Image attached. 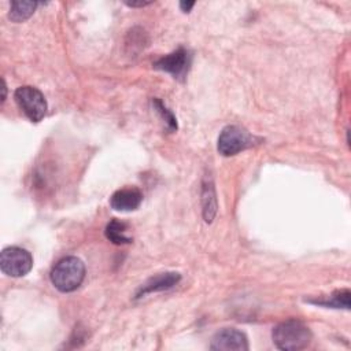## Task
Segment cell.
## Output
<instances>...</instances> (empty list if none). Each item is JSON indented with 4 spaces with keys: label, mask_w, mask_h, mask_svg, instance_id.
<instances>
[{
    "label": "cell",
    "mask_w": 351,
    "mask_h": 351,
    "mask_svg": "<svg viewBox=\"0 0 351 351\" xmlns=\"http://www.w3.org/2000/svg\"><path fill=\"white\" fill-rule=\"evenodd\" d=\"M51 282L60 292L75 291L85 278V265L77 256H64L51 270Z\"/></svg>",
    "instance_id": "cell-1"
},
{
    "label": "cell",
    "mask_w": 351,
    "mask_h": 351,
    "mask_svg": "<svg viewBox=\"0 0 351 351\" xmlns=\"http://www.w3.org/2000/svg\"><path fill=\"white\" fill-rule=\"evenodd\" d=\"M273 343L277 348L295 351L307 347L311 341V332L299 319H288L273 329Z\"/></svg>",
    "instance_id": "cell-2"
},
{
    "label": "cell",
    "mask_w": 351,
    "mask_h": 351,
    "mask_svg": "<svg viewBox=\"0 0 351 351\" xmlns=\"http://www.w3.org/2000/svg\"><path fill=\"white\" fill-rule=\"evenodd\" d=\"M255 144V137L251 136L247 130L229 125L222 129V132L218 136V152L223 156H232L239 154L240 151H244Z\"/></svg>",
    "instance_id": "cell-3"
},
{
    "label": "cell",
    "mask_w": 351,
    "mask_h": 351,
    "mask_svg": "<svg viewBox=\"0 0 351 351\" xmlns=\"http://www.w3.org/2000/svg\"><path fill=\"white\" fill-rule=\"evenodd\" d=\"M15 101L23 114L32 121L38 122L47 112V100L44 95L34 86H21L14 93Z\"/></svg>",
    "instance_id": "cell-4"
},
{
    "label": "cell",
    "mask_w": 351,
    "mask_h": 351,
    "mask_svg": "<svg viewBox=\"0 0 351 351\" xmlns=\"http://www.w3.org/2000/svg\"><path fill=\"white\" fill-rule=\"evenodd\" d=\"M33 267L30 252L21 247H7L0 255V269L10 277L26 276Z\"/></svg>",
    "instance_id": "cell-5"
},
{
    "label": "cell",
    "mask_w": 351,
    "mask_h": 351,
    "mask_svg": "<svg viewBox=\"0 0 351 351\" xmlns=\"http://www.w3.org/2000/svg\"><path fill=\"white\" fill-rule=\"evenodd\" d=\"M191 64V55L188 49L180 47L171 53L158 59L154 63V67L166 73H170L174 78H184L188 73Z\"/></svg>",
    "instance_id": "cell-6"
},
{
    "label": "cell",
    "mask_w": 351,
    "mask_h": 351,
    "mask_svg": "<svg viewBox=\"0 0 351 351\" xmlns=\"http://www.w3.org/2000/svg\"><path fill=\"white\" fill-rule=\"evenodd\" d=\"M210 348L218 351H247L248 340L243 332L233 328H225L214 335Z\"/></svg>",
    "instance_id": "cell-7"
},
{
    "label": "cell",
    "mask_w": 351,
    "mask_h": 351,
    "mask_svg": "<svg viewBox=\"0 0 351 351\" xmlns=\"http://www.w3.org/2000/svg\"><path fill=\"white\" fill-rule=\"evenodd\" d=\"M143 200V193L137 188H122L112 193L110 206L115 211H133L138 208Z\"/></svg>",
    "instance_id": "cell-8"
},
{
    "label": "cell",
    "mask_w": 351,
    "mask_h": 351,
    "mask_svg": "<svg viewBox=\"0 0 351 351\" xmlns=\"http://www.w3.org/2000/svg\"><path fill=\"white\" fill-rule=\"evenodd\" d=\"M180 280H181V276L176 271H167V273H160L158 276H154L140 287V289L136 293V298H143L147 293L169 289L174 287Z\"/></svg>",
    "instance_id": "cell-9"
},
{
    "label": "cell",
    "mask_w": 351,
    "mask_h": 351,
    "mask_svg": "<svg viewBox=\"0 0 351 351\" xmlns=\"http://www.w3.org/2000/svg\"><path fill=\"white\" fill-rule=\"evenodd\" d=\"M126 230H128L126 223L118 219H112L107 223L104 234L114 244H129L132 241V237L126 234Z\"/></svg>",
    "instance_id": "cell-10"
},
{
    "label": "cell",
    "mask_w": 351,
    "mask_h": 351,
    "mask_svg": "<svg viewBox=\"0 0 351 351\" xmlns=\"http://www.w3.org/2000/svg\"><path fill=\"white\" fill-rule=\"evenodd\" d=\"M202 202H203V217L206 222H211L215 211H217V199L214 193V188L211 182L203 184V193H202Z\"/></svg>",
    "instance_id": "cell-11"
},
{
    "label": "cell",
    "mask_w": 351,
    "mask_h": 351,
    "mask_svg": "<svg viewBox=\"0 0 351 351\" xmlns=\"http://www.w3.org/2000/svg\"><path fill=\"white\" fill-rule=\"evenodd\" d=\"M310 303L325 306V307H335V308H350V291L341 289L333 292L329 298H322L317 300H308Z\"/></svg>",
    "instance_id": "cell-12"
},
{
    "label": "cell",
    "mask_w": 351,
    "mask_h": 351,
    "mask_svg": "<svg viewBox=\"0 0 351 351\" xmlns=\"http://www.w3.org/2000/svg\"><path fill=\"white\" fill-rule=\"evenodd\" d=\"M38 3L36 1H12L8 12V18L14 22H23L33 15Z\"/></svg>",
    "instance_id": "cell-13"
},
{
    "label": "cell",
    "mask_w": 351,
    "mask_h": 351,
    "mask_svg": "<svg viewBox=\"0 0 351 351\" xmlns=\"http://www.w3.org/2000/svg\"><path fill=\"white\" fill-rule=\"evenodd\" d=\"M152 104H154V107L156 108V111L162 115V118L166 121L169 129H170V130H176V129H177V121H176L174 115L163 106V103H162L159 99H155V100H152Z\"/></svg>",
    "instance_id": "cell-14"
},
{
    "label": "cell",
    "mask_w": 351,
    "mask_h": 351,
    "mask_svg": "<svg viewBox=\"0 0 351 351\" xmlns=\"http://www.w3.org/2000/svg\"><path fill=\"white\" fill-rule=\"evenodd\" d=\"M193 5H195L193 1H188V3H186V1H181V3H180V8H181L184 12H189Z\"/></svg>",
    "instance_id": "cell-15"
},
{
    "label": "cell",
    "mask_w": 351,
    "mask_h": 351,
    "mask_svg": "<svg viewBox=\"0 0 351 351\" xmlns=\"http://www.w3.org/2000/svg\"><path fill=\"white\" fill-rule=\"evenodd\" d=\"M126 4H128L129 7H144V5H148V4H151V3H149V1H138V3H134V1L129 3V1H126Z\"/></svg>",
    "instance_id": "cell-16"
},
{
    "label": "cell",
    "mask_w": 351,
    "mask_h": 351,
    "mask_svg": "<svg viewBox=\"0 0 351 351\" xmlns=\"http://www.w3.org/2000/svg\"><path fill=\"white\" fill-rule=\"evenodd\" d=\"M5 92H7V86H5V81L3 80V96H1V101L5 100Z\"/></svg>",
    "instance_id": "cell-17"
}]
</instances>
